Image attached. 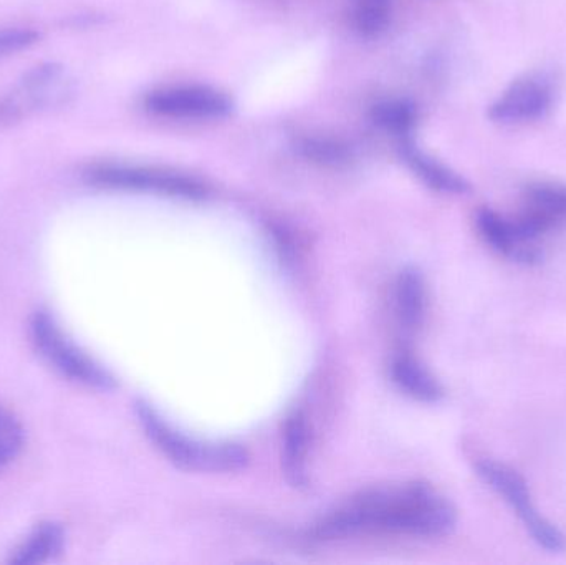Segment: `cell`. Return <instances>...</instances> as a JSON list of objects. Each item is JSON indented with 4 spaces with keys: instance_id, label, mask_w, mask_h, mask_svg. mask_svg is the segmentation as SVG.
<instances>
[{
    "instance_id": "cell-6",
    "label": "cell",
    "mask_w": 566,
    "mask_h": 565,
    "mask_svg": "<svg viewBox=\"0 0 566 565\" xmlns=\"http://www.w3.org/2000/svg\"><path fill=\"white\" fill-rule=\"evenodd\" d=\"M555 83L548 73H531L515 80L489 108V116L502 125L534 122L551 112Z\"/></svg>"
},
{
    "instance_id": "cell-13",
    "label": "cell",
    "mask_w": 566,
    "mask_h": 565,
    "mask_svg": "<svg viewBox=\"0 0 566 565\" xmlns=\"http://www.w3.org/2000/svg\"><path fill=\"white\" fill-rule=\"evenodd\" d=\"M428 291L424 275L418 268H406L396 282V312L402 327L416 332L424 324Z\"/></svg>"
},
{
    "instance_id": "cell-4",
    "label": "cell",
    "mask_w": 566,
    "mask_h": 565,
    "mask_svg": "<svg viewBox=\"0 0 566 565\" xmlns=\"http://www.w3.org/2000/svg\"><path fill=\"white\" fill-rule=\"evenodd\" d=\"M475 473L514 510L538 546L554 554L565 551L564 534L547 517L542 516L535 506L527 481L517 470L499 461L481 460L475 463Z\"/></svg>"
},
{
    "instance_id": "cell-10",
    "label": "cell",
    "mask_w": 566,
    "mask_h": 565,
    "mask_svg": "<svg viewBox=\"0 0 566 565\" xmlns=\"http://www.w3.org/2000/svg\"><path fill=\"white\" fill-rule=\"evenodd\" d=\"M60 69L52 63L35 66L32 72L27 73L23 82L0 103V122L12 123L22 118L32 109L50 98V86L59 82Z\"/></svg>"
},
{
    "instance_id": "cell-11",
    "label": "cell",
    "mask_w": 566,
    "mask_h": 565,
    "mask_svg": "<svg viewBox=\"0 0 566 565\" xmlns=\"http://www.w3.org/2000/svg\"><path fill=\"white\" fill-rule=\"evenodd\" d=\"M401 151L412 172L434 191L446 195H465L471 191V185L461 175L422 153L412 143L411 136L401 139Z\"/></svg>"
},
{
    "instance_id": "cell-18",
    "label": "cell",
    "mask_w": 566,
    "mask_h": 565,
    "mask_svg": "<svg viewBox=\"0 0 566 565\" xmlns=\"http://www.w3.org/2000/svg\"><path fill=\"white\" fill-rule=\"evenodd\" d=\"M23 430L12 411L0 405V473L19 457Z\"/></svg>"
},
{
    "instance_id": "cell-14",
    "label": "cell",
    "mask_w": 566,
    "mask_h": 565,
    "mask_svg": "<svg viewBox=\"0 0 566 565\" xmlns=\"http://www.w3.org/2000/svg\"><path fill=\"white\" fill-rule=\"evenodd\" d=\"M392 380L402 391L424 404H438L444 397V388L438 378L416 358L401 355L392 362Z\"/></svg>"
},
{
    "instance_id": "cell-9",
    "label": "cell",
    "mask_w": 566,
    "mask_h": 565,
    "mask_svg": "<svg viewBox=\"0 0 566 565\" xmlns=\"http://www.w3.org/2000/svg\"><path fill=\"white\" fill-rule=\"evenodd\" d=\"M475 226L482 239L504 258L527 265L541 261L537 245L527 244L521 238L514 219L504 218L494 209L481 208L475 212Z\"/></svg>"
},
{
    "instance_id": "cell-8",
    "label": "cell",
    "mask_w": 566,
    "mask_h": 565,
    "mask_svg": "<svg viewBox=\"0 0 566 565\" xmlns=\"http://www.w3.org/2000/svg\"><path fill=\"white\" fill-rule=\"evenodd\" d=\"M156 115L175 118H222L232 112L228 95L209 86H168L155 90L145 100Z\"/></svg>"
},
{
    "instance_id": "cell-1",
    "label": "cell",
    "mask_w": 566,
    "mask_h": 565,
    "mask_svg": "<svg viewBox=\"0 0 566 565\" xmlns=\"http://www.w3.org/2000/svg\"><path fill=\"white\" fill-rule=\"evenodd\" d=\"M458 524V511L448 498L416 483L399 490H378L343 504L315 526L318 540H343L358 534L448 536Z\"/></svg>"
},
{
    "instance_id": "cell-20",
    "label": "cell",
    "mask_w": 566,
    "mask_h": 565,
    "mask_svg": "<svg viewBox=\"0 0 566 565\" xmlns=\"http://www.w3.org/2000/svg\"><path fill=\"white\" fill-rule=\"evenodd\" d=\"M40 36L42 35L39 30L30 29V27L0 30V56L29 49L33 43L39 42Z\"/></svg>"
},
{
    "instance_id": "cell-19",
    "label": "cell",
    "mask_w": 566,
    "mask_h": 565,
    "mask_svg": "<svg viewBox=\"0 0 566 565\" xmlns=\"http://www.w3.org/2000/svg\"><path fill=\"white\" fill-rule=\"evenodd\" d=\"M389 10L386 0H361L356 9L355 20L359 32L375 35L388 23Z\"/></svg>"
},
{
    "instance_id": "cell-17",
    "label": "cell",
    "mask_w": 566,
    "mask_h": 565,
    "mask_svg": "<svg viewBox=\"0 0 566 565\" xmlns=\"http://www.w3.org/2000/svg\"><path fill=\"white\" fill-rule=\"evenodd\" d=\"M296 149L312 159L313 163L325 166H339L348 163L349 153L345 145L329 138H319V136H305L296 142Z\"/></svg>"
},
{
    "instance_id": "cell-15",
    "label": "cell",
    "mask_w": 566,
    "mask_h": 565,
    "mask_svg": "<svg viewBox=\"0 0 566 565\" xmlns=\"http://www.w3.org/2000/svg\"><path fill=\"white\" fill-rule=\"evenodd\" d=\"M63 547V531L56 524H40L10 557L13 564H42L59 556Z\"/></svg>"
},
{
    "instance_id": "cell-3",
    "label": "cell",
    "mask_w": 566,
    "mask_h": 565,
    "mask_svg": "<svg viewBox=\"0 0 566 565\" xmlns=\"http://www.w3.org/2000/svg\"><path fill=\"white\" fill-rule=\"evenodd\" d=\"M30 334L40 355L63 377L99 390H112L116 387L113 375L86 355L66 332L62 331L52 315L42 311L36 312L30 322Z\"/></svg>"
},
{
    "instance_id": "cell-7",
    "label": "cell",
    "mask_w": 566,
    "mask_h": 565,
    "mask_svg": "<svg viewBox=\"0 0 566 565\" xmlns=\"http://www.w3.org/2000/svg\"><path fill=\"white\" fill-rule=\"evenodd\" d=\"M514 222L521 238L531 245H537L542 236L566 226V186L547 181L527 186L521 215Z\"/></svg>"
},
{
    "instance_id": "cell-16",
    "label": "cell",
    "mask_w": 566,
    "mask_h": 565,
    "mask_svg": "<svg viewBox=\"0 0 566 565\" xmlns=\"http://www.w3.org/2000/svg\"><path fill=\"white\" fill-rule=\"evenodd\" d=\"M373 119L376 125L406 138V136H411L412 129H415L416 109L411 103L402 102V100H388V102L378 103L373 108Z\"/></svg>"
},
{
    "instance_id": "cell-2",
    "label": "cell",
    "mask_w": 566,
    "mask_h": 565,
    "mask_svg": "<svg viewBox=\"0 0 566 565\" xmlns=\"http://www.w3.org/2000/svg\"><path fill=\"white\" fill-rule=\"evenodd\" d=\"M136 415L149 440L176 467L201 473H232L248 467L249 453L239 444L205 443L172 430L145 401L136 404Z\"/></svg>"
},
{
    "instance_id": "cell-5",
    "label": "cell",
    "mask_w": 566,
    "mask_h": 565,
    "mask_svg": "<svg viewBox=\"0 0 566 565\" xmlns=\"http://www.w3.org/2000/svg\"><path fill=\"white\" fill-rule=\"evenodd\" d=\"M92 185L128 191L156 192L172 198L202 199L206 188L196 179L168 169L146 166L96 165L85 172Z\"/></svg>"
},
{
    "instance_id": "cell-12",
    "label": "cell",
    "mask_w": 566,
    "mask_h": 565,
    "mask_svg": "<svg viewBox=\"0 0 566 565\" xmlns=\"http://www.w3.org/2000/svg\"><path fill=\"white\" fill-rule=\"evenodd\" d=\"M308 447V421L305 415L296 411L286 420L282 450L283 471H285L286 481L293 488H305L308 484V477H306Z\"/></svg>"
}]
</instances>
